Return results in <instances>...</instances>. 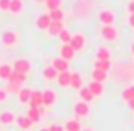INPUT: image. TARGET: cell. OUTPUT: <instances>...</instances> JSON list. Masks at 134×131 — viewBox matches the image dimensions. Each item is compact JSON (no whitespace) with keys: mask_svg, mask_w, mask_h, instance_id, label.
Instances as JSON below:
<instances>
[{"mask_svg":"<svg viewBox=\"0 0 134 131\" xmlns=\"http://www.w3.org/2000/svg\"><path fill=\"white\" fill-rule=\"evenodd\" d=\"M9 99V92L5 90V87H0V102H5Z\"/></svg>","mask_w":134,"mask_h":131,"instance_id":"cell-35","label":"cell"},{"mask_svg":"<svg viewBox=\"0 0 134 131\" xmlns=\"http://www.w3.org/2000/svg\"><path fill=\"white\" fill-rule=\"evenodd\" d=\"M127 106H129V109H131V111H134V101H131Z\"/></svg>","mask_w":134,"mask_h":131,"instance_id":"cell-40","label":"cell"},{"mask_svg":"<svg viewBox=\"0 0 134 131\" xmlns=\"http://www.w3.org/2000/svg\"><path fill=\"white\" fill-rule=\"evenodd\" d=\"M12 0H0V12H9Z\"/></svg>","mask_w":134,"mask_h":131,"instance_id":"cell-34","label":"cell"},{"mask_svg":"<svg viewBox=\"0 0 134 131\" xmlns=\"http://www.w3.org/2000/svg\"><path fill=\"white\" fill-rule=\"evenodd\" d=\"M132 123H134V118H132Z\"/></svg>","mask_w":134,"mask_h":131,"instance_id":"cell-44","label":"cell"},{"mask_svg":"<svg viewBox=\"0 0 134 131\" xmlns=\"http://www.w3.org/2000/svg\"><path fill=\"white\" fill-rule=\"evenodd\" d=\"M61 3L63 0H46V9H48V12H51V10H56V9H61Z\"/></svg>","mask_w":134,"mask_h":131,"instance_id":"cell-32","label":"cell"},{"mask_svg":"<svg viewBox=\"0 0 134 131\" xmlns=\"http://www.w3.org/2000/svg\"><path fill=\"white\" fill-rule=\"evenodd\" d=\"M26 116L34 123V124H36V123H39L41 119H43V114H41L39 107H32V106H29V109H27V114H26Z\"/></svg>","mask_w":134,"mask_h":131,"instance_id":"cell-21","label":"cell"},{"mask_svg":"<svg viewBox=\"0 0 134 131\" xmlns=\"http://www.w3.org/2000/svg\"><path fill=\"white\" fill-rule=\"evenodd\" d=\"M98 34H100V38L105 41V43H114V41H117L119 31H117L115 26H100Z\"/></svg>","mask_w":134,"mask_h":131,"instance_id":"cell-3","label":"cell"},{"mask_svg":"<svg viewBox=\"0 0 134 131\" xmlns=\"http://www.w3.org/2000/svg\"><path fill=\"white\" fill-rule=\"evenodd\" d=\"M12 73H14V66L10 65V63H7V61L0 63V80L9 82L10 77H12Z\"/></svg>","mask_w":134,"mask_h":131,"instance_id":"cell-14","label":"cell"},{"mask_svg":"<svg viewBox=\"0 0 134 131\" xmlns=\"http://www.w3.org/2000/svg\"><path fill=\"white\" fill-rule=\"evenodd\" d=\"M126 9H127V14H134V0H127Z\"/></svg>","mask_w":134,"mask_h":131,"instance_id":"cell-37","label":"cell"},{"mask_svg":"<svg viewBox=\"0 0 134 131\" xmlns=\"http://www.w3.org/2000/svg\"><path fill=\"white\" fill-rule=\"evenodd\" d=\"M0 43H2L3 46H7V48L15 46L17 43H19V33H17L15 29H10V27L3 29L2 33H0Z\"/></svg>","mask_w":134,"mask_h":131,"instance_id":"cell-1","label":"cell"},{"mask_svg":"<svg viewBox=\"0 0 134 131\" xmlns=\"http://www.w3.org/2000/svg\"><path fill=\"white\" fill-rule=\"evenodd\" d=\"M12 66H14V72L22 73V75H27L31 72V68H32V65H31V61L27 58H17L12 63Z\"/></svg>","mask_w":134,"mask_h":131,"instance_id":"cell-6","label":"cell"},{"mask_svg":"<svg viewBox=\"0 0 134 131\" xmlns=\"http://www.w3.org/2000/svg\"><path fill=\"white\" fill-rule=\"evenodd\" d=\"M82 87H85V85H83V77H82V73H78V72H71V83H70V88L80 90Z\"/></svg>","mask_w":134,"mask_h":131,"instance_id":"cell-20","label":"cell"},{"mask_svg":"<svg viewBox=\"0 0 134 131\" xmlns=\"http://www.w3.org/2000/svg\"><path fill=\"white\" fill-rule=\"evenodd\" d=\"M126 24H127L131 29H134V14H127V17H126Z\"/></svg>","mask_w":134,"mask_h":131,"instance_id":"cell-36","label":"cell"},{"mask_svg":"<svg viewBox=\"0 0 134 131\" xmlns=\"http://www.w3.org/2000/svg\"><path fill=\"white\" fill-rule=\"evenodd\" d=\"M71 36H73V34L70 33V29H68V27H65V29L59 33L58 39L61 41V44H70V41H71Z\"/></svg>","mask_w":134,"mask_h":131,"instance_id":"cell-31","label":"cell"},{"mask_svg":"<svg viewBox=\"0 0 134 131\" xmlns=\"http://www.w3.org/2000/svg\"><path fill=\"white\" fill-rule=\"evenodd\" d=\"M78 92H80V99H82L83 102H87V104H90V102L93 101V97H95V95L90 92V88L87 87V85H85V87H82Z\"/></svg>","mask_w":134,"mask_h":131,"instance_id":"cell-27","label":"cell"},{"mask_svg":"<svg viewBox=\"0 0 134 131\" xmlns=\"http://www.w3.org/2000/svg\"><path fill=\"white\" fill-rule=\"evenodd\" d=\"M22 88V85H17V83H12V82H7V85H5V90L9 92V94H19V90Z\"/></svg>","mask_w":134,"mask_h":131,"instance_id":"cell-33","label":"cell"},{"mask_svg":"<svg viewBox=\"0 0 134 131\" xmlns=\"http://www.w3.org/2000/svg\"><path fill=\"white\" fill-rule=\"evenodd\" d=\"M112 61H102V60H93V70H102V72H110Z\"/></svg>","mask_w":134,"mask_h":131,"instance_id":"cell-26","label":"cell"},{"mask_svg":"<svg viewBox=\"0 0 134 131\" xmlns=\"http://www.w3.org/2000/svg\"><path fill=\"white\" fill-rule=\"evenodd\" d=\"M70 44H71V48L75 49L76 53H82L83 49H85V46H87V39H85V34L83 33H75L71 36V41H70Z\"/></svg>","mask_w":134,"mask_h":131,"instance_id":"cell-5","label":"cell"},{"mask_svg":"<svg viewBox=\"0 0 134 131\" xmlns=\"http://www.w3.org/2000/svg\"><path fill=\"white\" fill-rule=\"evenodd\" d=\"M31 94H32V90H31L29 87H22V88L19 90V94H17V99H19L20 104H29Z\"/></svg>","mask_w":134,"mask_h":131,"instance_id":"cell-23","label":"cell"},{"mask_svg":"<svg viewBox=\"0 0 134 131\" xmlns=\"http://www.w3.org/2000/svg\"><path fill=\"white\" fill-rule=\"evenodd\" d=\"M90 88V92L95 95V97H98V95H102L104 94V85H102L100 82H95V80H90V83L87 85Z\"/></svg>","mask_w":134,"mask_h":131,"instance_id":"cell-25","label":"cell"},{"mask_svg":"<svg viewBox=\"0 0 134 131\" xmlns=\"http://www.w3.org/2000/svg\"><path fill=\"white\" fill-rule=\"evenodd\" d=\"M34 3H46V0H32Z\"/></svg>","mask_w":134,"mask_h":131,"instance_id":"cell-41","label":"cell"},{"mask_svg":"<svg viewBox=\"0 0 134 131\" xmlns=\"http://www.w3.org/2000/svg\"><path fill=\"white\" fill-rule=\"evenodd\" d=\"M15 124H17V128L22 129V131H31V128H32L34 123L31 121L26 114H22V116H17V118H15Z\"/></svg>","mask_w":134,"mask_h":131,"instance_id":"cell-16","label":"cell"},{"mask_svg":"<svg viewBox=\"0 0 134 131\" xmlns=\"http://www.w3.org/2000/svg\"><path fill=\"white\" fill-rule=\"evenodd\" d=\"M58 101V94L53 88H44L43 90V106L44 107H51V106L56 104Z\"/></svg>","mask_w":134,"mask_h":131,"instance_id":"cell-9","label":"cell"},{"mask_svg":"<svg viewBox=\"0 0 134 131\" xmlns=\"http://www.w3.org/2000/svg\"><path fill=\"white\" fill-rule=\"evenodd\" d=\"M92 80H95V82H107L109 80V72H102V70H92Z\"/></svg>","mask_w":134,"mask_h":131,"instance_id":"cell-24","label":"cell"},{"mask_svg":"<svg viewBox=\"0 0 134 131\" xmlns=\"http://www.w3.org/2000/svg\"><path fill=\"white\" fill-rule=\"evenodd\" d=\"M29 106H32V107H41L43 106V90H32Z\"/></svg>","mask_w":134,"mask_h":131,"instance_id":"cell-22","label":"cell"},{"mask_svg":"<svg viewBox=\"0 0 134 131\" xmlns=\"http://www.w3.org/2000/svg\"><path fill=\"white\" fill-rule=\"evenodd\" d=\"M15 112L14 111H10V109H5V111H2L0 112V124L2 126H10V124H14L15 123Z\"/></svg>","mask_w":134,"mask_h":131,"instance_id":"cell-11","label":"cell"},{"mask_svg":"<svg viewBox=\"0 0 134 131\" xmlns=\"http://www.w3.org/2000/svg\"><path fill=\"white\" fill-rule=\"evenodd\" d=\"M73 114H75L76 119L88 118V114H90V104H87V102H83V101L75 102V106H73Z\"/></svg>","mask_w":134,"mask_h":131,"instance_id":"cell-4","label":"cell"},{"mask_svg":"<svg viewBox=\"0 0 134 131\" xmlns=\"http://www.w3.org/2000/svg\"><path fill=\"white\" fill-rule=\"evenodd\" d=\"M82 131H95L93 128H85V129H82Z\"/></svg>","mask_w":134,"mask_h":131,"instance_id":"cell-43","label":"cell"},{"mask_svg":"<svg viewBox=\"0 0 134 131\" xmlns=\"http://www.w3.org/2000/svg\"><path fill=\"white\" fill-rule=\"evenodd\" d=\"M97 19H98V22H100L102 26H114L115 12L112 9H109V7H104V9H100L97 12Z\"/></svg>","mask_w":134,"mask_h":131,"instance_id":"cell-2","label":"cell"},{"mask_svg":"<svg viewBox=\"0 0 134 131\" xmlns=\"http://www.w3.org/2000/svg\"><path fill=\"white\" fill-rule=\"evenodd\" d=\"M75 55H76V51L71 48V44H61L59 46V56H61L63 60H66L68 63L75 58Z\"/></svg>","mask_w":134,"mask_h":131,"instance_id":"cell-13","label":"cell"},{"mask_svg":"<svg viewBox=\"0 0 134 131\" xmlns=\"http://www.w3.org/2000/svg\"><path fill=\"white\" fill-rule=\"evenodd\" d=\"M49 129H51V131H65V128L59 126V124H51V126H49Z\"/></svg>","mask_w":134,"mask_h":131,"instance_id":"cell-38","label":"cell"},{"mask_svg":"<svg viewBox=\"0 0 134 131\" xmlns=\"http://www.w3.org/2000/svg\"><path fill=\"white\" fill-rule=\"evenodd\" d=\"M49 17H51L53 22H63V19H65V12H63V9H56V10H51V12H48Z\"/></svg>","mask_w":134,"mask_h":131,"instance_id":"cell-28","label":"cell"},{"mask_svg":"<svg viewBox=\"0 0 134 131\" xmlns=\"http://www.w3.org/2000/svg\"><path fill=\"white\" fill-rule=\"evenodd\" d=\"M41 78H43L44 82H56V78H58V72H56L51 65H46L43 68V72H41Z\"/></svg>","mask_w":134,"mask_h":131,"instance_id":"cell-12","label":"cell"},{"mask_svg":"<svg viewBox=\"0 0 134 131\" xmlns=\"http://www.w3.org/2000/svg\"><path fill=\"white\" fill-rule=\"evenodd\" d=\"M34 26H36V29H39V31H48L49 26H51V17H49V14L48 12L37 14L36 20H34Z\"/></svg>","mask_w":134,"mask_h":131,"instance_id":"cell-7","label":"cell"},{"mask_svg":"<svg viewBox=\"0 0 134 131\" xmlns=\"http://www.w3.org/2000/svg\"><path fill=\"white\" fill-rule=\"evenodd\" d=\"M24 7H26L24 0H12V2H10V10H9V12L12 14V15L19 17L20 14L24 12Z\"/></svg>","mask_w":134,"mask_h":131,"instance_id":"cell-17","label":"cell"},{"mask_svg":"<svg viewBox=\"0 0 134 131\" xmlns=\"http://www.w3.org/2000/svg\"><path fill=\"white\" fill-rule=\"evenodd\" d=\"M26 80H27V75H22V73H17V72H14L9 82H12V83H17V85H22V87H24Z\"/></svg>","mask_w":134,"mask_h":131,"instance_id":"cell-29","label":"cell"},{"mask_svg":"<svg viewBox=\"0 0 134 131\" xmlns=\"http://www.w3.org/2000/svg\"><path fill=\"white\" fill-rule=\"evenodd\" d=\"M95 60H102V61H112V51L107 44H100L95 49Z\"/></svg>","mask_w":134,"mask_h":131,"instance_id":"cell-8","label":"cell"},{"mask_svg":"<svg viewBox=\"0 0 134 131\" xmlns=\"http://www.w3.org/2000/svg\"><path fill=\"white\" fill-rule=\"evenodd\" d=\"M129 44H131V46H129V49H131V53L134 55V39H132V41H131V43H129Z\"/></svg>","mask_w":134,"mask_h":131,"instance_id":"cell-39","label":"cell"},{"mask_svg":"<svg viewBox=\"0 0 134 131\" xmlns=\"http://www.w3.org/2000/svg\"><path fill=\"white\" fill-rule=\"evenodd\" d=\"M51 66L56 70L58 73H61V72H68V68H70V63L66 61V60H63L61 56H54V58L51 60Z\"/></svg>","mask_w":134,"mask_h":131,"instance_id":"cell-10","label":"cell"},{"mask_svg":"<svg viewBox=\"0 0 134 131\" xmlns=\"http://www.w3.org/2000/svg\"><path fill=\"white\" fill-rule=\"evenodd\" d=\"M63 29H65V24L63 22H53L51 20V26H49V29L46 31V33H48L49 38H58Z\"/></svg>","mask_w":134,"mask_h":131,"instance_id":"cell-18","label":"cell"},{"mask_svg":"<svg viewBox=\"0 0 134 131\" xmlns=\"http://www.w3.org/2000/svg\"><path fill=\"white\" fill-rule=\"evenodd\" d=\"M39 131H51V129H49V126H48V128H41Z\"/></svg>","mask_w":134,"mask_h":131,"instance_id":"cell-42","label":"cell"},{"mask_svg":"<svg viewBox=\"0 0 134 131\" xmlns=\"http://www.w3.org/2000/svg\"><path fill=\"white\" fill-rule=\"evenodd\" d=\"M56 83L61 88H70V83H71V72H61L58 73V78H56Z\"/></svg>","mask_w":134,"mask_h":131,"instance_id":"cell-15","label":"cell"},{"mask_svg":"<svg viewBox=\"0 0 134 131\" xmlns=\"http://www.w3.org/2000/svg\"><path fill=\"white\" fill-rule=\"evenodd\" d=\"M63 128H65V131H82L83 129L80 119H76V118H71V119H68V121H65Z\"/></svg>","mask_w":134,"mask_h":131,"instance_id":"cell-19","label":"cell"},{"mask_svg":"<svg viewBox=\"0 0 134 131\" xmlns=\"http://www.w3.org/2000/svg\"><path fill=\"white\" fill-rule=\"evenodd\" d=\"M122 99H124V102H131V101H134V85H127L122 90Z\"/></svg>","mask_w":134,"mask_h":131,"instance_id":"cell-30","label":"cell"}]
</instances>
